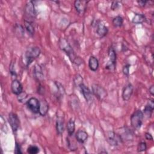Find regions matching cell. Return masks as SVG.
I'll return each instance as SVG.
<instances>
[{"instance_id":"6da1fadb","label":"cell","mask_w":154,"mask_h":154,"mask_svg":"<svg viewBox=\"0 0 154 154\" xmlns=\"http://www.w3.org/2000/svg\"><path fill=\"white\" fill-rule=\"evenodd\" d=\"M58 45L60 48L64 51L66 54L68 56L70 61L72 63L75 64L76 65H80L82 63V60L76 55L74 50L72 49V46L67 42L66 38H61L58 41Z\"/></svg>"},{"instance_id":"7a4b0ae2","label":"cell","mask_w":154,"mask_h":154,"mask_svg":"<svg viewBox=\"0 0 154 154\" xmlns=\"http://www.w3.org/2000/svg\"><path fill=\"white\" fill-rule=\"evenodd\" d=\"M144 114L140 109H137L131 116V125L134 129H139L143 124Z\"/></svg>"},{"instance_id":"3957f363","label":"cell","mask_w":154,"mask_h":154,"mask_svg":"<svg viewBox=\"0 0 154 154\" xmlns=\"http://www.w3.org/2000/svg\"><path fill=\"white\" fill-rule=\"evenodd\" d=\"M41 51L38 47L34 46L28 49L25 54L26 66H28L35 58L38 57Z\"/></svg>"},{"instance_id":"277c9868","label":"cell","mask_w":154,"mask_h":154,"mask_svg":"<svg viewBox=\"0 0 154 154\" xmlns=\"http://www.w3.org/2000/svg\"><path fill=\"white\" fill-rule=\"evenodd\" d=\"M91 91L93 96H94L100 101L105 100L108 96L106 90L97 84H92Z\"/></svg>"},{"instance_id":"5b68a950","label":"cell","mask_w":154,"mask_h":154,"mask_svg":"<svg viewBox=\"0 0 154 154\" xmlns=\"http://www.w3.org/2000/svg\"><path fill=\"white\" fill-rule=\"evenodd\" d=\"M108 57L109 60L105 66V69L109 70H114L116 66L117 55L112 46L109 47L108 49Z\"/></svg>"},{"instance_id":"8992f818","label":"cell","mask_w":154,"mask_h":154,"mask_svg":"<svg viewBox=\"0 0 154 154\" xmlns=\"http://www.w3.org/2000/svg\"><path fill=\"white\" fill-rule=\"evenodd\" d=\"M105 137L108 143L113 146H119L123 142L120 134H117L114 131H108L106 133Z\"/></svg>"},{"instance_id":"52a82bcc","label":"cell","mask_w":154,"mask_h":154,"mask_svg":"<svg viewBox=\"0 0 154 154\" xmlns=\"http://www.w3.org/2000/svg\"><path fill=\"white\" fill-rule=\"evenodd\" d=\"M26 105L28 109L34 114L39 113L40 102L36 97H31L26 102Z\"/></svg>"},{"instance_id":"ba28073f","label":"cell","mask_w":154,"mask_h":154,"mask_svg":"<svg viewBox=\"0 0 154 154\" xmlns=\"http://www.w3.org/2000/svg\"><path fill=\"white\" fill-rule=\"evenodd\" d=\"M8 120L13 132H17L20 126V120L17 115L14 112H10Z\"/></svg>"},{"instance_id":"9c48e42d","label":"cell","mask_w":154,"mask_h":154,"mask_svg":"<svg viewBox=\"0 0 154 154\" xmlns=\"http://www.w3.org/2000/svg\"><path fill=\"white\" fill-rule=\"evenodd\" d=\"M79 87L80 88L81 92L83 95L84 99H85L86 102H87V103H92V102L93 101V94L92 91L89 89V88L84 84L80 85Z\"/></svg>"},{"instance_id":"30bf717a","label":"cell","mask_w":154,"mask_h":154,"mask_svg":"<svg viewBox=\"0 0 154 154\" xmlns=\"http://www.w3.org/2000/svg\"><path fill=\"white\" fill-rule=\"evenodd\" d=\"M88 1H79L76 0L74 2V7L78 12V13L80 15H84L87 6Z\"/></svg>"},{"instance_id":"8fae6325","label":"cell","mask_w":154,"mask_h":154,"mask_svg":"<svg viewBox=\"0 0 154 154\" xmlns=\"http://www.w3.org/2000/svg\"><path fill=\"white\" fill-rule=\"evenodd\" d=\"M134 91V87L133 85L131 84H127L123 89L122 91V97L123 100L125 101H128L133 93Z\"/></svg>"},{"instance_id":"7c38bea8","label":"cell","mask_w":154,"mask_h":154,"mask_svg":"<svg viewBox=\"0 0 154 154\" xmlns=\"http://www.w3.org/2000/svg\"><path fill=\"white\" fill-rule=\"evenodd\" d=\"M11 90L13 94L17 96L23 91L22 84L19 80L14 79L11 82Z\"/></svg>"},{"instance_id":"4fadbf2b","label":"cell","mask_w":154,"mask_h":154,"mask_svg":"<svg viewBox=\"0 0 154 154\" xmlns=\"http://www.w3.org/2000/svg\"><path fill=\"white\" fill-rule=\"evenodd\" d=\"M25 14L31 18H34L36 16V11L33 1H28L25 7Z\"/></svg>"},{"instance_id":"5bb4252c","label":"cell","mask_w":154,"mask_h":154,"mask_svg":"<svg viewBox=\"0 0 154 154\" xmlns=\"http://www.w3.org/2000/svg\"><path fill=\"white\" fill-rule=\"evenodd\" d=\"M33 75L35 79L38 82H41L43 80L44 75L40 65L35 64L33 68Z\"/></svg>"},{"instance_id":"9a60e30c","label":"cell","mask_w":154,"mask_h":154,"mask_svg":"<svg viewBox=\"0 0 154 154\" xmlns=\"http://www.w3.org/2000/svg\"><path fill=\"white\" fill-rule=\"evenodd\" d=\"M56 130L58 135H61L64 131V120L63 115L57 116L56 120Z\"/></svg>"},{"instance_id":"2e32d148","label":"cell","mask_w":154,"mask_h":154,"mask_svg":"<svg viewBox=\"0 0 154 154\" xmlns=\"http://www.w3.org/2000/svg\"><path fill=\"white\" fill-rule=\"evenodd\" d=\"M96 34L100 37H103L107 34L108 32V27L105 26L103 23L98 22L96 25Z\"/></svg>"},{"instance_id":"e0dca14e","label":"cell","mask_w":154,"mask_h":154,"mask_svg":"<svg viewBox=\"0 0 154 154\" xmlns=\"http://www.w3.org/2000/svg\"><path fill=\"white\" fill-rule=\"evenodd\" d=\"M75 138L79 143H84L88 138V134L84 130H78L75 134Z\"/></svg>"},{"instance_id":"ac0fdd59","label":"cell","mask_w":154,"mask_h":154,"mask_svg":"<svg viewBox=\"0 0 154 154\" xmlns=\"http://www.w3.org/2000/svg\"><path fill=\"white\" fill-rule=\"evenodd\" d=\"M99 63L97 58L94 56H90L88 59V67L91 71L96 72L99 68Z\"/></svg>"},{"instance_id":"d6986e66","label":"cell","mask_w":154,"mask_h":154,"mask_svg":"<svg viewBox=\"0 0 154 154\" xmlns=\"http://www.w3.org/2000/svg\"><path fill=\"white\" fill-rule=\"evenodd\" d=\"M153 109H154V102H153V100L151 99V100H149L147 103V104L146 105L144 108V111L143 112L146 116L150 117L153 113Z\"/></svg>"},{"instance_id":"ffe728a7","label":"cell","mask_w":154,"mask_h":154,"mask_svg":"<svg viewBox=\"0 0 154 154\" xmlns=\"http://www.w3.org/2000/svg\"><path fill=\"white\" fill-rule=\"evenodd\" d=\"M40 106L39 114L42 116H45L47 114L49 110V105L48 102L44 99L40 100Z\"/></svg>"},{"instance_id":"44dd1931","label":"cell","mask_w":154,"mask_h":154,"mask_svg":"<svg viewBox=\"0 0 154 154\" xmlns=\"http://www.w3.org/2000/svg\"><path fill=\"white\" fill-rule=\"evenodd\" d=\"M66 128H67V131L69 136V137L72 136L75 130V120L72 118L70 119L68 121L66 125Z\"/></svg>"},{"instance_id":"7402d4cb","label":"cell","mask_w":154,"mask_h":154,"mask_svg":"<svg viewBox=\"0 0 154 154\" xmlns=\"http://www.w3.org/2000/svg\"><path fill=\"white\" fill-rule=\"evenodd\" d=\"M146 17L144 14L135 13L134 17L132 18V22L135 24H141L146 22Z\"/></svg>"},{"instance_id":"603a6c76","label":"cell","mask_w":154,"mask_h":154,"mask_svg":"<svg viewBox=\"0 0 154 154\" xmlns=\"http://www.w3.org/2000/svg\"><path fill=\"white\" fill-rule=\"evenodd\" d=\"M25 27L29 35L32 36L34 34V32H35L34 27L31 20H26V19L25 20Z\"/></svg>"},{"instance_id":"cb8c5ba5","label":"cell","mask_w":154,"mask_h":154,"mask_svg":"<svg viewBox=\"0 0 154 154\" xmlns=\"http://www.w3.org/2000/svg\"><path fill=\"white\" fill-rule=\"evenodd\" d=\"M125 131L123 133V134H120L121 138L122 140V141H123L124 140H132L133 138V133L132 132V131L129 129H125Z\"/></svg>"},{"instance_id":"d4e9b609","label":"cell","mask_w":154,"mask_h":154,"mask_svg":"<svg viewBox=\"0 0 154 154\" xmlns=\"http://www.w3.org/2000/svg\"><path fill=\"white\" fill-rule=\"evenodd\" d=\"M113 25L116 27H120L123 23V19L120 16H117L112 20Z\"/></svg>"},{"instance_id":"484cf974","label":"cell","mask_w":154,"mask_h":154,"mask_svg":"<svg viewBox=\"0 0 154 154\" xmlns=\"http://www.w3.org/2000/svg\"><path fill=\"white\" fill-rule=\"evenodd\" d=\"M55 86L57 87V88L58 90V94H59V96L60 97H62V96L63 97V96L65 94V89H64L63 85L61 83H60L59 82H57V81L55 82Z\"/></svg>"},{"instance_id":"4316f807","label":"cell","mask_w":154,"mask_h":154,"mask_svg":"<svg viewBox=\"0 0 154 154\" xmlns=\"http://www.w3.org/2000/svg\"><path fill=\"white\" fill-rule=\"evenodd\" d=\"M73 82L75 86L79 87L80 85L83 84V78L79 74H76L73 78Z\"/></svg>"},{"instance_id":"83f0119b","label":"cell","mask_w":154,"mask_h":154,"mask_svg":"<svg viewBox=\"0 0 154 154\" xmlns=\"http://www.w3.org/2000/svg\"><path fill=\"white\" fill-rule=\"evenodd\" d=\"M39 148L35 145H31L27 149V153L29 154H37L39 152Z\"/></svg>"},{"instance_id":"f1b7e54d","label":"cell","mask_w":154,"mask_h":154,"mask_svg":"<svg viewBox=\"0 0 154 154\" xmlns=\"http://www.w3.org/2000/svg\"><path fill=\"white\" fill-rule=\"evenodd\" d=\"M28 97V94L25 91H22L19 95H17V100L20 102H23Z\"/></svg>"},{"instance_id":"f546056e","label":"cell","mask_w":154,"mask_h":154,"mask_svg":"<svg viewBox=\"0 0 154 154\" xmlns=\"http://www.w3.org/2000/svg\"><path fill=\"white\" fill-rule=\"evenodd\" d=\"M147 149V145L146 142H140L137 147V151L138 152H141L146 151Z\"/></svg>"},{"instance_id":"4dcf8cb0","label":"cell","mask_w":154,"mask_h":154,"mask_svg":"<svg viewBox=\"0 0 154 154\" xmlns=\"http://www.w3.org/2000/svg\"><path fill=\"white\" fill-rule=\"evenodd\" d=\"M15 66H14V63L13 62H11L10 66H9V72L11 74V75L12 76H14L16 77L17 74L16 72V70H15Z\"/></svg>"},{"instance_id":"1f68e13d","label":"cell","mask_w":154,"mask_h":154,"mask_svg":"<svg viewBox=\"0 0 154 154\" xmlns=\"http://www.w3.org/2000/svg\"><path fill=\"white\" fill-rule=\"evenodd\" d=\"M130 67H131V65L129 64H125L123 69H122V72L123 73V74L125 75V76H128L129 75V69H130Z\"/></svg>"},{"instance_id":"d6a6232c","label":"cell","mask_w":154,"mask_h":154,"mask_svg":"<svg viewBox=\"0 0 154 154\" xmlns=\"http://www.w3.org/2000/svg\"><path fill=\"white\" fill-rule=\"evenodd\" d=\"M14 153L16 154H20L22 153V152L21 150V147L20 146V144L16 142V144H15V148H14Z\"/></svg>"},{"instance_id":"836d02e7","label":"cell","mask_w":154,"mask_h":154,"mask_svg":"<svg viewBox=\"0 0 154 154\" xmlns=\"http://www.w3.org/2000/svg\"><path fill=\"white\" fill-rule=\"evenodd\" d=\"M120 2H119V1H114V2H112L111 7V9L112 10H116V9H117L119 7V6H120Z\"/></svg>"},{"instance_id":"e575fe53","label":"cell","mask_w":154,"mask_h":154,"mask_svg":"<svg viewBox=\"0 0 154 154\" xmlns=\"http://www.w3.org/2000/svg\"><path fill=\"white\" fill-rule=\"evenodd\" d=\"M37 91H38V93L40 94H42L44 93V88H43V87L40 84H39V85H38V90H37Z\"/></svg>"},{"instance_id":"d590c367","label":"cell","mask_w":154,"mask_h":154,"mask_svg":"<svg viewBox=\"0 0 154 154\" xmlns=\"http://www.w3.org/2000/svg\"><path fill=\"white\" fill-rule=\"evenodd\" d=\"M145 138L147 140H153V137H152V135L150 133H149V132H146V133Z\"/></svg>"},{"instance_id":"8d00e7d4","label":"cell","mask_w":154,"mask_h":154,"mask_svg":"<svg viewBox=\"0 0 154 154\" xmlns=\"http://www.w3.org/2000/svg\"><path fill=\"white\" fill-rule=\"evenodd\" d=\"M137 2H138V4H139L140 6L144 7L146 5V4L147 2V1H138Z\"/></svg>"},{"instance_id":"74e56055","label":"cell","mask_w":154,"mask_h":154,"mask_svg":"<svg viewBox=\"0 0 154 154\" xmlns=\"http://www.w3.org/2000/svg\"><path fill=\"white\" fill-rule=\"evenodd\" d=\"M149 93H150V94H151L152 96H153V95H154V85H152L149 87Z\"/></svg>"}]
</instances>
